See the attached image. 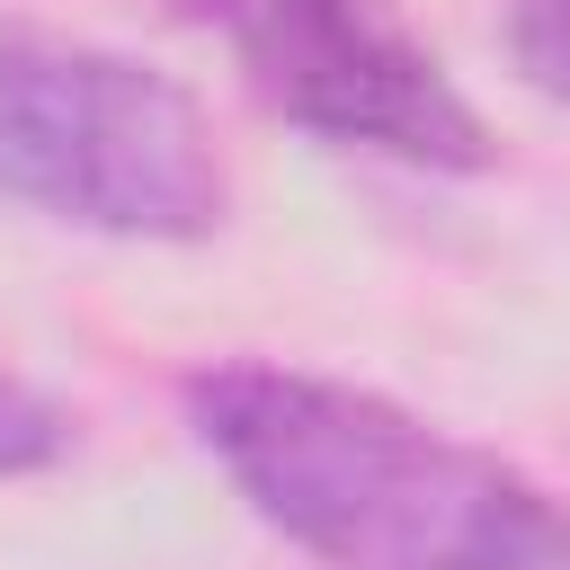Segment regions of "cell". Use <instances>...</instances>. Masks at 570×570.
<instances>
[{
  "label": "cell",
  "mask_w": 570,
  "mask_h": 570,
  "mask_svg": "<svg viewBox=\"0 0 570 570\" xmlns=\"http://www.w3.org/2000/svg\"><path fill=\"white\" fill-rule=\"evenodd\" d=\"M187 419L232 490L330 570H525L570 543V517L525 472L356 383L205 365L187 374Z\"/></svg>",
  "instance_id": "6da1fadb"
},
{
  "label": "cell",
  "mask_w": 570,
  "mask_h": 570,
  "mask_svg": "<svg viewBox=\"0 0 570 570\" xmlns=\"http://www.w3.org/2000/svg\"><path fill=\"white\" fill-rule=\"evenodd\" d=\"M0 205L107 240H205L232 205L196 98L125 53H0Z\"/></svg>",
  "instance_id": "7a4b0ae2"
},
{
  "label": "cell",
  "mask_w": 570,
  "mask_h": 570,
  "mask_svg": "<svg viewBox=\"0 0 570 570\" xmlns=\"http://www.w3.org/2000/svg\"><path fill=\"white\" fill-rule=\"evenodd\" d=\"M240 80L303 134L383 151L410 169H481L490 125L445 80V62L401 27L392 0H178Z\"/></svg>",
  "instance_id": "3957f363"
},
{
  "label": "cell",
  "mask_w": 570,
  "mask_h": 570,
  "mask_svg": "<svg viewBox=\"0 0 570 570\" xmlns=\"http://www.w3.org/2000/svg\"><path fill=\"white\" fill-rule=\"evenodd\" d=\"M62 445H71V419H62V410H53L18 365H0V481L45 472Z\"/></svg>",
  "instance_id": "277c9868"
},
{
  "label": "cell",
  "mask_w": 570,
  "mask_h": 570,
  "mask_svg": "<svg viewBox=\"0 0 570 570\" xmlns=\"http://www.w3.org/2000/svg\"><path fill=\"white\" fill-rule=\"evenodd\" d=\"M508 53L543 98L570 107V0H508Z\"/></svg>",
  "instance_id": "5b68a950"
},
{
  "label": "cell",
  "mask_w": 570,
  "mask_h": 570,
  "mask_svg": "<svg viewBox=\"0 0 570 570\" xmlns=\"http://www.w3.org/2000/svg\"><path fill=\"white\" fill-rule=\"evenodd\" d=\"M525 570H570V543H561V552H543V561H525Z\"/></svg>",
  "instance_id": "8992f818"
}]
</instances>
